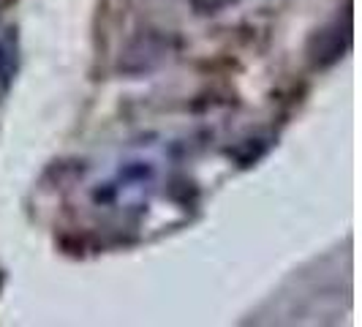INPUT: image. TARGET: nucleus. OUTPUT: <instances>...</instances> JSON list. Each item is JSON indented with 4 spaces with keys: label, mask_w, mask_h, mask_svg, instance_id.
I'll return each mask as SVG.
<instances>
[{
    "label": "nucleus",
    "mask_w": 362,
    "mask_h": 327,
    "mask_svg": "<svg viewBox=\"0 0 362 327\" xmlns=\"http://www.w3.org/2000/svg\"><path fill=\"white\" fill-rule=\"evenodd\" d=\"M344 30H349V25H346ZM341 25H335L332 30H322L319 36H316V44H319V50H310V57H313V63L319 66V69H325V66H332L341 52H344V47L349 44V38L341 41Z\"/></svg>",
    "instance_id": "1"
},
{
    "label": "nucleus",
    "mask_w": 362,
    "mask_h": 327,
    "mask_svg": "<svg viewBox=\"0 0 362 327\" xmlns=\"http://www.w3.org/2000/svg\"><path fill=\"white\" fill-rule=\"evenodd\" d=\"M17 50H14V36L0 38V82H8V74L14 69Z\"/></svg>",
    "instance_id": "2"
},
{
    "label": "nucleus",
    "mask_w": 362,
    "mask_h": 327,
    "mask_svg": "<svg viewBox=\"0 0 362 327\" xmlns=\"http://www.w3.org/2000/svg\"><path fill=\"white\" fill-rule=\"evenodd\" d=\"M232 3H237V0H191L197 14H213V11H221V8L232 6Z\"/></svg>",
    "instance_id": "3"
},
{
    "label": "nucleus",
    "mask_w": 362,
    "mask_h": 327,
    "mask_svg": "<svg viewBox=\"0 0 362 327\" xmlns=\"http://www.w3.org/2000/svg\"><path fill=\"white\" fill-rule=\"evenodd\" d=\"M120 175L128 178V180H145L153 172H150V166H145V164H128L126 169H120Z\"/></svg>",
    "instance_id": "4"
}]
</instances>
